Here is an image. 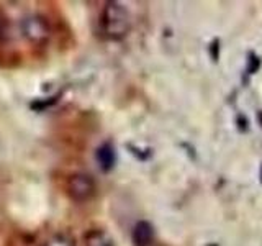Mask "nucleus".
<instances>
[{"label": "nucleus", "mask_w": 262, "mask_h": 246, "mask_svg": "<svg viewBox=\"0 0 262 246\" xmlns=\"http://www.w3.org/2000/svg\"><path fill=\"white\" fill-rule=\"evenodd\" d=\"M84 246H113V241L102 230H90L84 236Z\"/></svg>", "instance_id": "nucleus-6"}, {"label": "nucleus", "mask_w": 262, "mask_h": 246, "mask_svg": "<svg viewBox=\"0 0 262 246\" xmlns=\"http://www.w3.org/2000/svg\"><path fill=\"white\" fill-rule=\"evenodd\" d=\"M100 27L106 38H125L131 28V18L128 10L118 2H108L103 7V12L100 16Z\"/></svg>", "instance_id": "nucleus-1"}, {"label": "nucleus", "mask_w": 262, "mask_h": 246, "mask_svg": "<svg viewBox=\"0 0 262 246\" xmlns=\"http://www.w3.org/2000/svg\"><path fill=\"white\" fill-rule=\"evenodd\" d=\"M154 240V230L147 221H138L133 228V241L136 246H149Z\"/></svg>", "instance_id": "nucleus-4"}, {"label": "nucleus", "mask_w": 262, "mask_h": 246, "mask_svg": "<svg viewBox=\"0 0 262 246\" xmlns=\"http://www.w3.org/2000/svg\"><path fill=\"white\" fill-rule=\"evenodd\" d=\"M21 35L33 45H45L51 38V27L41 15H28L20 23Z\"/></svg>", "instance_id": "nucleus-2"}, {"label": "nucleus", "mask_w": 262, "mask_h": 246, "mask_svg": "<svg viewBox=\"0 0 262 246\" xmlns=\"http://www.w3.org/2000/svg\"><path fill=\"white\" fill-rule=\"evenodd\" d=\"M5 31H7L5 22H4V18H2V16H0V41L4 39V36H5Z\"/></svg>", "instance_id": "nucleus-8"}, {"label": "nucleus", "mask_w": 262, "mask_h": 246, "mask_svg": "<svg viewBox=\"0 0 262 246\" xmlns=\"http://www.w3.org/2000/svg\"><path fill=\"white\" fill-rule=\"evenodd\" d=\"M95 156H97L98 166H100L102 171H110L113 168V164H115V159H117L113 148L108 143H105V145H102L100 148H98Z\"/></svg>", "instance_id": "nucleus-5"}, {"label": "nucleus", "mask_w": 262, "mask_h": 246, "mask_svg": "<svg viewBox=\"0 0 262 246\" xmlns=\"http://www.w3.org/2000/svg\"><path fill=\"white\" fill-rule=\"evenodd\" d=\"M45 246H76V241L68 233H56L48 238Z\"/></svg>", "instance_id": "nucleus-7"}, {"label": "nucleus", "mask_w": 262, "mask_h": 246, "mask_svg": "<svg viewBox=\"0 0 262 246\" xmlns=\"http://www.w3.org/2000/svg\"><path fill=\"white\" fill-rule=\"evenodd\" d=\"M66 191H68V195L71 200L77 202V203H84L95 195L97 186H95V180L89 174L76 172V174H72L68 179Z\"/></svg>", "instance_id": "nucleus-3"}]
</instances>
